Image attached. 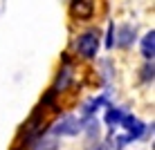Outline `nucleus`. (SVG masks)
I'll use <instances>...</instances> for the list:
<instances>
[{
    "label": "nucleus",
    "instance_id": "f257e3e1",
    "mask_svg": "<svg viewBox=\"0 0 155 150\" xmlns=\"http://www.w3.org/2000/svg\"><path fill=\"white\" fill-rule=\"evenodd\" d=\"M74 49L81 58H94L97 56V49H99V31L97 29H85L77 36L74 40Z\"/></svg>",
    "mask_w": 155,
    "mask_h": 150
},
{
    "label": "nucleus",
    "instance_id": "f03ea898",
    "mask_svg": "<svg viewBox=\"0 0 155 150\" xmlns=\"http://www.w3.org/2000/svg\"><path fill=\"white\" fill-rule=\"evenodd\" d=\"M50 130L54 137H74L83 130V121L72 116V114H63L54 126H50Z\"/></svg>",
    "mask_w": 155,
    "mask_h": 150
},
{
    "label": "nucleus",
    "instance_id": "7ed1b4c3",
    "mask_svg": "<svg viewBox=\"0 0 155 150\" xmlns=\"http://www.w3.org/2000/svg\"><path fill=\"white\" fill-rule=\"evenodd\" d=\"M92 14H94V0H72V16L85 20Z\"/></svg>",
    "mask_w": 155,
    "mask_h": 150
},
{
    "label": "nucleus",
    "instance_id": "20e7f679",
    "mask_svg": "<svg viewBox=\"0 0 155 150\" xmlns=\"http://www.w3.org/2000/svg\"><path fill=\"white\" fill-rule=\"evenodd\" d=\"M72 83V67L70 65H65L58 72V76H56V83H54V88H52V92L58 94V92H65L68 90V85Z\"/></svg>",
    "mask_w": 155,
    "mask_h": 150
},
{
    "label": "nucleus",
    "instance_id": "39448f33",
    "mask_svg": "<svg viewBox=\"0 0 155 150\" xmlns=\"http://www.w3.org/2000/svg\"><path fill=\"white\" fill-rule=\"evenodd\" d=\"M133 40H135V27H130V25H124V27L117 29L115 43H117L119 47H130Z\"/></svg>",
    "mask_w": 155,
    "mask_h": 150
},
{
    "label": "nucleus",
    "instance_id": "423d86ee",
    "mask_svg": "<svg viewBox=\"0 0 155 150\" xmlns=\"http://www.w3.org/2000/svg\"><path fill=\"white\" fill-rule=\"evenodd\" d=\"M106 101H108V96H106V94L97 96V99H90L88 103H85L83 108H81V116H83V121H85V119H92V116H94V112H97V110L101 108V105L106 103Z\"/></svg>",
    "mask_w": 155,
    "mask_h": 150
},
{
    "label": "nucleus",
    "instance_id": "0eeeda50",
    "mask_svg": "<svg viewBox=\"0 0 155 150\" xmlns=\"http://www.w3.org/2000/svg\"><path fill=\"white\" fill-rule=\"evenodd\" d=\"M142 56L146 58V61H153L155 56V31H146L142 38Z\"/></svg>",
    "mask_w": 155,
    "mask_h": 150
},
{
    "label": "nucleus",
    "instance_id": "6e6552de",
    "mask_svg": "<svg viewBox=\"0 0 155 150\" xmlns=\"http://www.w3.org/2000/svg\"><path fill=\"white\" fill-rule=\"evenodd\" d=\"M126 110L124 108H108V112H106V123H108L110 128H117L121 123V119H124Z\"/></svg>",
    "mask_w": 155,
    "mask_h": 150
},
{
    "label": "nucleus",
    "instance_id": "1a4fd4ad",
    "mask_svg": "<svg viewBox=\"0 0 155 150\" xmlns=\"http://www.w3.org/2000/svg\"><path fill=\"white\" fill-rule=\"evenodd\" d=\"M31 150H56V139H50V137H38L34 141V148Z\"/></svg>",
    "mask_w": 155,
    "mask_h": 150
},
{
    "label": "nucleus",
    "instance_id": "9d476101",
    "mask_svg": "<svg viewBox=\"0 0 155 150\" xmlns=\"http://www.w3.org/2000/svg\"><path fill=\"white\" fill-rule=\"evenodd\" d=\"M142 81L144 83H153V61H146V65L142 69Z\"/></svg>",
    "mask_w": 155,
    "mask_h": 150
},
{
    "label": "nucleus",
    "instance_id": "9b49d317",
    "mask_svg": "<svg viewBox=\"0 0 155 150\" xmlns=\"http://www.w3.org/2000/svg\"><path fill=\"white\" fill-rule=\"evenodd\" d=\"M113 45H115V25H110L108 38H106V47H113Z\"/></svg>",
    "mask_w": 155,
    "mask_h": 150
},
{
    "label": "nucleus",
    "instance_id": "f8f14e48",
    "mask_svg": "<svg viewBox=\"0 0 155 150\" xmlns=\"http://www.w3.org/2000/svg\"><path fill=\"white\" fill-rule=\"evenodd\" d=\"M85 150H101V143H99V141H92V143H90V146L85 148Z\"/></svg>",
    "mask_w": 155,
    "mask_h": 150
}]
</instances>
